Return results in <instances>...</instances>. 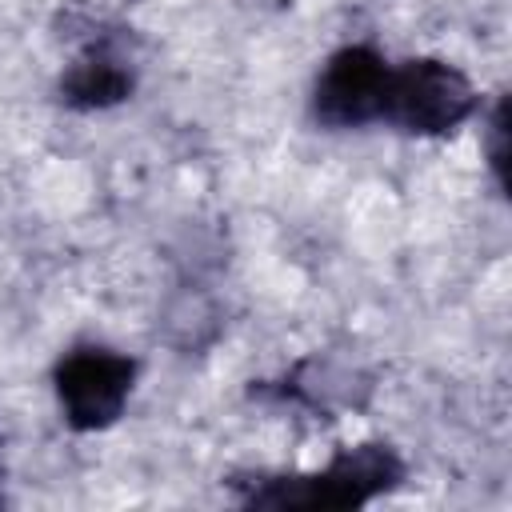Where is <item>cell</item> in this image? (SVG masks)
<instances>
[{"label":"cell","instance_id":"6da1fadb","mask_svg":"<svg viewBox=\"0 0 512 512\" xmlns=\"http://www.w3.org/2000/svg\"><path fill=\"white\" fill-rule=\"evenodd\" d=\"M404 480V460L388 444H356L336 452L320 472L264 476L248 488L256 508H356Z\"/></svg>","mask_w":512,"mask_h":512},{"label":"cell","instance_id":"7a4b0ae2","mask_svg":"<svg viewBox=\"0 0 512 512\" xmlns=\"http://www.w3.org/2000/svg\"><path fill=\"white\" fill-rule=\"evenodd\" d=\"M476 112L472 80L448 60H408L388 68L380 120L412 136H444Z\"/></svg>","mask_w":512,"mask_h":512},{"label":"cell","instance_id":"3957f363","mask_svg":"<svg viewBox=\"0 0 512 512\" xmlns=\"http://www.w3.org/2000/svg\"><path fill=\"white\" fill-rule=\"evenodd\" d=\"M132 380H136V364L124 352L100 344L72 348L68 356H60L52 372L60 412L76 432H96L116 424L132 396Z\"/></svg>","mask_w":512,"mask_h":512},{"label":"cell","instance_id":"277c9868","mask_svg":"<svg viewBox=\"0 0 512 512\" xmlns=\"http://www.w3.org/2000/svg\"><path fill=\"white\" fill-rule=\"evenodd\" d=\"M388 60L368 44H348L328 56L312 88V112L328 128H360L380 120Z\"/></svg>","mask_w":512,"mask_h":512},{"label":"cell","instance_id":"5b68a950","mask_svg":"<svg viewBox=\"0 0 512 512\" xmlns=\"http://www.w3.org/2000/svg\"><path fill=\"white\" fill-rule=\"evenodd\" d=\"M132 92V72L104 52L80 56L76 64H68V72L60 76V96L68 108L80 112H96V108H112L120 100H128Z\"/></svg>","mask_w":512,"mask_h":512},{"label":"cell","instance_id":"8992f818","mask_svg":"<svg viewBox=\"0 0 512 512\" xmlns=\"http://www.w3.org/2000/svg\"><path fill=\"white\" fill-rule=\"evenodd\" d=\"M504 136H508V108H504V100L496 104V112H492V120H488V160H492V172H496V180L504 184Z\"/></svg>","mask_w":512,"mask_h":512}]
</instances>
